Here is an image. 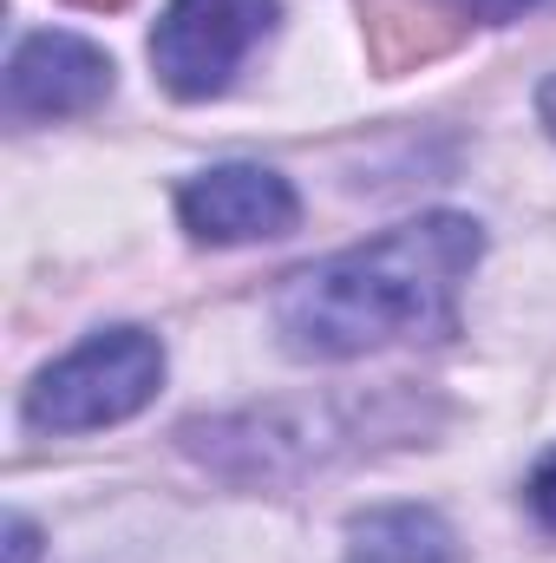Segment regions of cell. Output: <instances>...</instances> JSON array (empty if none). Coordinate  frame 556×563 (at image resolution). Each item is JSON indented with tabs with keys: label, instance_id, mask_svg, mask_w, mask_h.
Returning <instances> with one entry per match:
<instances>
[{
	"label": "cell",
	"instance_id": "6da1fadb",
	"mask_svg": "<svg viewBox=\"0 0 556 563\" xmlns=\"http://www.w3.org/2000/svg\"><path fill=\"white\" fill-rule=\"evenodd\" d=\"M485 256V230L458 210L407 217L334 250L276 288L269 314L294 361H360L393 341L458 334V295Z\"/></svg>",
	"mask_w": 556,
	"mask_h": 563
},
{
	"label": "cell",
	"instance_id": "7a4b0ae2",
	"mask_svg": "<svg viewBox=\"0 0 556 563\" xmlns=\"http://www.w3.org/2000/svg\"><path fill=\"white\" fill-rule=\"evenodd\" d=\"M164 387V341L151 328H99L33 374L20 420L33 432H105L144 413Z\"/></svg>",
	"mask_w": 556,
	"mask_h": 563
},
{
	"label": "cell",
	"instance_id": "3957f363",
	"mask_svg": "<svg viewBox=\"0 0 556 563\" xmlns=\"http://www.w3.org/2000/svg\"><path fill=\"white\" fill-rule=\"evenodd\" d=\"M276 20L281 0H164L151 26V73L170 99H216L276 33Z\"/></svg>",
	"mask_w": 556,
	"mask_h": 563
},
{
	"label": "cell",
	"instance_id": "277c9868",
	"mask_svg": "<svg viewBox=\"0 0 556 563\" xmlns=\"http://www.w3.org/2000/svg\"><path fill=\"white\" fill-rule=\"evenodd\" d=\"M177 223L190 230V243L210 250H236V243H269L301 223V197L294 184L269 164H210L177 190Z\"/></svg>",
	"mask_w": 556,
	"mask_h": 563
},
{
	"label": "cell",
	"instance_id": "5b68a950",
	"mask_svg": "<svg viewBox=\"0 0 556 563\" xmlns=\"http://www.w3.org/2000/svg\"><path fill=\"white\" fill-rule=\"evenodd\" d=\"M112 53L92 46L86 33L46 26L26 33L7 59V112L13 119H79L112 99Z\"/></svg>",
	"mask_w": 556,
	"mask_h": 563
},
{
	"label": "cell",
	"instance_id": "8992f818",
	"mask_svg": "<svg viewBox=\"0 0 556 563\" xmlns=\"http://www.w3.org/2000/svg\"><path fill=\"white\" fill-rule=\"evenodd\" d=\"M341 563H452V525L425 505H374L347 525Z\"/></svg>",
	"mask_w": 556,
	"mask_h": 563
},
{
	"label": "cell",
	"instance_id": "52a82bcc",
	"mask_svg": "<svg viewBox=\"0 0 556 563\" xmlns=\"http://www.w3.org/2000/svg\"><path fill=\"white\" fill-rule=\"evenodd\" d=\"M524 505H531V518L556 538V452H544V459L531 465V478H524Z\"/></svg>",
	"mask_w": 556,
	"mask_h": 563
},
{
	"label": "cell",
	"instance_id": "ba28073f",
	"mask_svg": "<svg viewBox=\"0 0 556 563\" xmlns=\"http://www.w3.org/2000/svg\"><path fill=\"white\" fill-rule=\"evenodd\" d=\"M465 20H485V26H504V20H518V13H531L537 0H452Z\"/></svg>",
	"mask_w": 556,
	"mask_h": 563
},
{
	"label": "cell",
	"instance_id": "9c48e42d",
	"mask_svg": "<svg viewBox=\"0 0 556 563\" xmlns=\"http://www.w3.org/2000/svg\"><path fill=\"white\" fill-rule=\"evenodd\" d=\"M33 558H40V531L26 518H13L7 525V563H33Z\"/></svg>",
	"mask_w": 556,
	"mask_h": 563
},
{
	"label": "cell",
	"instance_id": "30bf717a",
	"mask_svg": "<svg viewBox=\"0 0 556 563\" xmlns=\"http://www.w3.org/2000/svg\"><path fill=\"white\" fill-rule=\"evenodd\" d=\"M537 119H544V132L556 139V73L544 79V86H537Z\"/></svg>",
	"mask_w": 556,
	"mask_h": 563
}]
</instances>
